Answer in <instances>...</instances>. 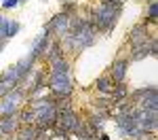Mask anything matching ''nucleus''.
Masks as SVG:
<instances>
[{
	"label": "nucleus",
	"mask_w": 158,
	"mask_h": 140,
	"mask_svg": "<svg viewBox=\"0 0 158 140\" xmlns=\"http://www.w3.org/2000/svg\"><path fill=\"white\" fill-rule=\"evenodd\" d=\"M25 100H27L25 98V87L23 85H17L13 91H9L6 96L0 98V117L2 115H17L21 111Z\"/></svg>",
	"instance_id": "obj_3"
},
{
	"label": "nucleus",
	"mask_w": 158,
	"mask_h": 140,
	"mask_svg": "<svg viewBox=\"0 0 158 140\" xmlns=\"http://www.w3.org/2000/svg\"><path fill=\"white\" fill-rule=\"evenodd\" d=\"M59 40H61V47H63V53H80V51L95 45L97 32L89 21V25L80 28V30H68Z\"/></svg>",
	"instance_id": "obj_2"
},
{
	"label": "nucleus",
	"mask_w": 158,
	"mask_h": 140,
	"mask_svg": "<svg viewBox=\"0 0 158 140\" xmlns=\"http://www.w3.org/2000/svg\"><path fill=\"white\" fill-rule=\"evenodd\" d=\"M65 53H63V47H61V40L59 38H53L49 45V49H47V53H44V57H42V62H55V60H59V57H63Z\"/></svg>",
	"instance_id": "obj_15"
},
{
	"label": "nucleus",
	"mask_w": 158,
	"mask_h": 140,
	"mask_svg": "<svg viewBox=\"0 0 158 140\" xmlns=\"http://www.w3.org/2000/svg\"><path fill=\"white\" fill-rule=\"evenodd\" d=\"M19 127H21V123H19V117L17 115H2L0 117V136L2 138L15 136Z\"/></svg>",
	"instance_id": "obj_12"
},
{
	"label": "nucleus",
	"mask_w": 158,
	"mask_h": 140,
	"mask_svg": "<svg viewBox=\"0 0 158 140\" xmlns=\"http://www.w3.org/2000/svg\"><path fill=\"white\" fill-rule=\"evenodd\" d=\"M135 111V106H133ZM133 111H129V113H122V115H114L112 119L116 121V127H118V132H120V136H127V138H137L139 134H143L139 125H137V121H135V113Z\"/></svg>",
	"instance_id": "obj_5"
},
{
	"label": "nucleus",
	"mask_w": 158,
	"mask_h": 140,
	"mask_svg": "<svg viewBox=\"0 0 158 140\" xmlns=\"http://www.w3.org/2000/svg\"><path fill=\"white\" fill-rule=\"evenodd\" d=\"M68 25H70V17L63 15V13H57L44 24V32H49L53 38H61L68 32Z\"/></svg>",
	"instance_id": "obj_9"
},
{
	"label": "nucleus",
	"mask_w": 158,
	"mask_h": 140,
	"mask_svg": "<svg viewBox=\"0 0 158 140\" xmlns=\"http://www.w3.org/2000/svg\"><path fill=\"white\" fill-rule=\"evenodd\" d=\"M129 64H131V62H129V57H127V55H120V57H116V60L112 62L108 75L112 76V81H114V83H124V81H127Z\"/></svg>",
	"instance_id": "obj_11"
},
{
	"label": "nucleus",
	"mask_w": 158,
	"mask_h": 140,
	"mask_svg": "<svg viewBox=\"0 0 158 140\" xmlns=\"http://www.w3.org/2000/svg\"><path fill=\"white\" fill-rule=\"evenodd\" d=\"M51 40H53V36H51L49 32H44V30H42V34H40V36H36L34 40H32V45H30V51H27V57H30V60H34V62H40V60L44 57L47 49H49Z\"/></svg>",
	"instance_id": "obj_8"
},
{
	"label": "nucleus",
	"mask_w": 158,
	"mask_h": 140,
	"mask_svg": "<svg viewBox=\"0 0 158 140\" xmlns=\"http://www.w3.org/2000/svg\"><path fill=\"white\" fill-rule=\"evenodd\" d=\"M112 106H114V100H112L110 96H99V98L93 100V108H95V111H101V113L110 111Z\"/></svg>",
	"instance_id": "obj_20"
},
{
	"label": "nucleus",
	"mask_w": 158,
	"mask_h": 140,
	"mask_svg": "<svg viewBox=\"0 0 158 140\" xmlns=\"http://www.w3.org/2000/svg\"><path fill=\"white\" fill-rule=\"evenodd\" d=\"M152 36H154V32H150V28H146V25L139 21V24H135L133 28L129 30V34H127V43H129L131 47H137V45L148 43Z\"/></svg>",
	"instance_id": "obj_10"
},
{
	"label": "nucleus",
	"mask_w": 158,
	"mask_h": 140,
	"mask_svg": "<svg viewBox=\"0 0 158 140\" xmlns=\"http://www.w3.org/2000/svg\"><path fill=\"white\" fill-rule=\"evenodd\" d=\"M17 7H19L17 0H0V9H2V11H13V9H17Z\"/></svg>",
	"instance_id": "obj_23"
},
{
	"label": "nucleus",
	"mask_w": 158,
	"mask_h": 140,
	"mask_svg": "<svg viewBox=\"0 0 158 140\" xmlns=\"http://www.w3.org/2000/svg\"><path fill=\"white\" fill-rule=\"evenodd\" d=\"M141 24L146 25V28H154L158 24V0H148L146 15H143Z\"/></svg>",
	"instance_id": "obj_14"
},
{
	"label": "nucleus",
	"mask_w": 158,
	"mask_h": 140,
	"mask_svg": "<svg viewBox=\"0 0 158 140\" xmlns=\"http://www.w3.org/2000/svg\"><path fill=\"white\" fill-rule=\"evenodd\" d=\"M133 140H156V136H154V134L143 132V134H139V136H137V138H133Z\"/></svg>",
	"instance_id": "obj_24"
},
{
	"label": "nucleus",
	"mask_w": 158,
	"mask_h": 140,
	"mask_svg": "<svg viewBox=\"0 0 158 140\" xmlns=\"http://www.w3.org/2000/svg\"><path fill=\"white\" fill-rule=\"evenodd\" d=\"M17 2H19V4H25V2H30V0H17Z\"/></svg>",
	"instance_id": "obj_27"
},
{
	"label": "nucleus",
	"mask_w": 158,
	"mask_h": 140,
	"mask_svg": "<svg viewBox=\"0 0 158 140\" xmlns=\"http://www.w3.org/2000/svg\"><path fill=\"white\" fill-rule=\"evenodd\" d=\"M47 87L53 96L57 98H70L74 91V83H72V75H49Z\"/></svg>",
	"instance_id": "obj_4"
},
{
	"label": "nucleus",
	"mask_w": 158,
	"mask_h": 140,
	"mask_svg": "<svg viewBox=\"0 0 158 140\" xmlns=\"http://www.w3.org/2000/svg\"><path fill=\"white\" fill-rule=\"evenodd\" d=\"M44 2H47V0H44Z\"/></svg>",
	"instance_id": "obj_29"
},
{
	"label": "nucleus",
	"mask_w": 158,
	"mask_h": 140,
	"mask_svg": "<svg viewBox=\"0 0 158 140\" xmlns=\"http://www.w3.org/2000/svg\"><path fill=\"white\" fill-rule=\"evenodd\" d=\"M19 30H21V24L17 19H6V24H4V38L11 40L13 36L19 34Z\"/></svg>",
	"instance_id": "obj_19"
},
{
	"label": "nucleus",
	"mask_w": 158,
	"mask_h": 140,
	"mask_svg": "<svg viewBox=\"0 0 158 140\" xmlns=\"http://www.w3.org/2000/svg\"><path fill=\"white\" fill-rule=\"evenodd\" d=\"M97 140H112V138H110L106 132H99V134H97Z\"/></svg>",
	"instance_id": "obj_25"
},
{
	"label": "nucleus",
	"mask_w": 158,
	"mask_h": 140,
	"mask_svg": "<svg viewBox=\"0 0 158 140\" xmlns=\"http://www.w3.org/2000/svg\"><path fill=\"white\" fill-rule=\"evenodd\" d=\"M49 75H72V66H70V60L63 55L59 60L49 64Z\"/></svg>",
	"instance_id": "obj_17"
},
{
	"label": "nucleus",
	"mask_w": 158,
	"mask_h": 140,
	"mask_svg": "<svg viewBox=\"0 0 158 140\" xmlns=\"http://www.w3.org/2000/svg\"><path fill=\"white\" fill-rule=\"evenodd\" d=\"M114 81H112V76L106 72V75H101L95 79V91H97L99 96H110L112 93V89H114Z\"/></svg>",
	"instance_id": "obj_16"
},
{
	"label": "nucleus",
	"mask_w": 158,
	"mask_h": 140,
	"mask_svg": "<svg viewBox=\"0 0 158 140\" xmlns=\"http://www.w3.org/2000/svg\"><path fill=\"white\" fill-rule=\"evenodd\" d=\"M4 45H6V43H4V40H0V53H2V49H4Z\"/></svg>",
	"instance_id": "obj_26"
},
{
	"label": "nucleus",
	"mask_w": 158,
	"mask_h": 140,
	"mask_svg": "<svg viewBox=\"0 0 158 140\" xmlns=\"http://www.w3.org/2000/svg\"><path fill=\"white\" fill-rule=\"evenodd\" d=\"M82 125H85V119L76 113L74 108L57 117V127H59V129H63V132H68L70 136H74V134H76V132H78Z\"/></svg>",
	"instance_id": "obj_7"
},
{
	"label": "nucleus",
	"mask_w": 158,
	"mask_h": 140,
	"mask_svg": "<svg viewBox=\"0 0 158 140\" xmlns=\"http://www.w3.org/2000/svg\"><path fill=\"white\" fill-rule=\"evenodd\" d=\"M59 13L68 15V17H74V15H78V2H74V0H63V2H61Z\"/></svg>",
	"instance_id": "obj_21"
},
{
	"label": "nucleus",
	"mask_w": 158,
	"mask_h": 140,
	"mask_svg": "<svg viewBox=\"0 0 158 140\" xmlns=\"http://www.w3.org/2000/svg\"><path fill=\"white\" fill-rule=\"evenodd\" d=\"M110 98H112L114 102L129 98V85H127V83H116L114 89H112V93H110Z\"/></svg>",
	"instance_id": "obj_18"
},
{
	"label": "nucleus",
	"mask_w": 158,
	"mask_h": 140,
	"mask_svg": "<svg viewBox=\"0 0 158 140\" xmlns=\"http://www.w3.org/2000/svg\"><path fill=\"white\" fill-rule=\"evenodd\" d=\"M158 55V38L156 34L150 38L143 45H137V47H131V53H129V62H139V60H146V57H156Z\"/></svg>",
	"instance_id": "obj_6"
},
{
	"label": "nucleus",
	"mask_w": 158,
	"mask_h": 140,
	"mask_svg": "<svg viewBox=\"0 0 158 140\" xmlns=\"http://www.w3.org/2000/svg\"><path fill=\"white\" fill-rule=\"evenodd\" d=\"M124 2L122 0H99L97 7H91L86 19L95 28L97 34H110L122 15Z\"/></svg>",
	"instance_id": "obj_1"
},
{
	"label": "nucleus",
	"mask_w": 158,
	"mask_h": 140,
	"mask_svg": "<svg viewBox=\"0 0 158 140\" xmlns=\"http://www.w3.org/2000/svg\"><path fill=\"white\" fill-rule=\"evenodd\" d=\"M0 140H2V136H0Z\"/></svg>",
	"instance_id": "obj_28"
},
{
	"label": "nucleus",
	"mask_w": 158,
	"mask_h": 140,
	"mask_svg": "<svg viewBox=\"0 0 158 140\" xmlns=\"http://www.w3.org/2000/svg\"><path fill=\"white\" fill-rule=\"evenodd\" d=\"M74 136H76L78 140H97V134H93V132H91L86 125H82L78 132H76V134H74Z\"/></svg>",
	"instance_id": "obj_22"
},
{
	"label": "nucleus",
	"mask_w": 158,
	"mask_h": 140,
	"mask_svg": "<svg viewBox=\"0 0 158 140\" xmlns=\"http://www.w3.org/2000/svg\"><path fill=\"white\" fill-rule=\"evenodd\" d=\"M106 121H108V115L101 113V111H93V113L86 115L85 119V125L93 132V134H99V132H103V125H106Z\"/></svg>",
	"instance_id": "obj_13"
}]
</instances>
